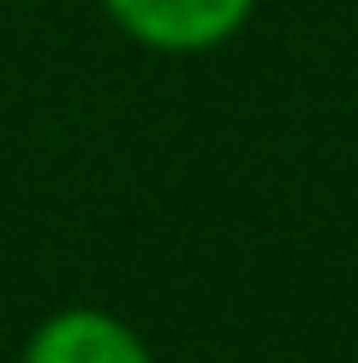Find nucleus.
Wrapping results in <instances>:
<instances>
[{
    "mask_svg": "<svg viewBox=\"0 0 358 363\" xmlns=\"http://www.w3.org/2000/svg\"><path fill=\"white\" fill-rule=\"evenodd\" d=\"M18 363H156V352H149L143 334L131 322H119L114 310L66 304V310L42 315V322L30 328Z\"/></svg>",
    "mask_w": 358,
    "mask_h": 363,
    "instance_id": "f03ea898",
    "label": "nucleus"
},
{
    "mask_svg": "<svg viewBox=\"0 0 358 363\" xmlns=\"http://www.w3.org/2000/svg\"><path fill=\"white\" fill-rule=\"evenodd\" d=\"M119 36H131L138 48L156 54H209L221 42H233L245 18L257 12V0H102Z\"/></svg>",
    "mask_w": 358,
    "mask_h": 363,
    "instance_id": "f257e3e1",
    "label": "nucleus"
}]
</instances>
